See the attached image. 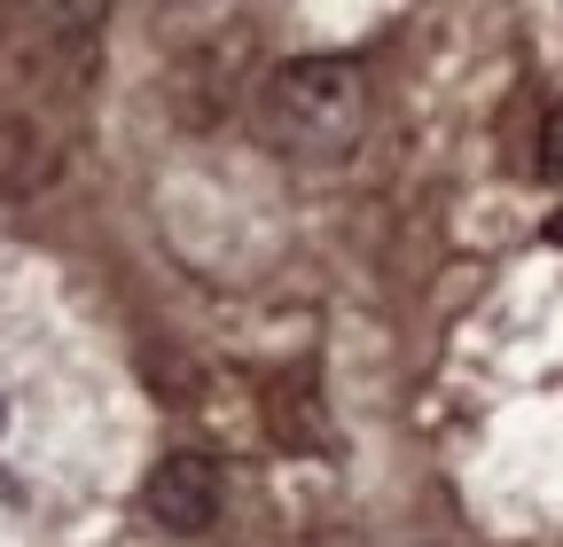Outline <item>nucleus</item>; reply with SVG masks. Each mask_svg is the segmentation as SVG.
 <instances>
[{
  "label": "nucleus",
  "mask_w": 563,
  "mask_h": 547,
  "mask_svg": "<svg viewBox=\"0 0 563 547\" xmlns=\"http://www.w3.org/2000/svg\"><path fill=\"white\" fill-rule=\"evenodd\" d=\"M258 125L274 149L290 157H344L352 142H361L368 125V87H361V63L352 55H306V63H282V71L266 79L258 94Z\"/></svg>",
  "instance_id": "obj_1"
},
{
  "label": "nucleus",
  "mask_w": 563,
  "mask_h": 547,
  "mask_svg": "<svg viewBox=\"0 0 563 547\" xmlns=\"http://www.w3.org/2000/svg\"><path fill=\"white\" fill-rule=\"evenodd\" d=\"M141 509H150L157 532H211V516H220V469H211L203 454H165L150 469V485H141Z\"/></svg>",
  "instance_id": "obj_2"
},
{
  "label": "nucleus",
  "mask_w": 563,
  "mask_h": 547,
  "mask_svg": "<svg viewBox=\"0 0 563 547\" xmlns=\"http://www.w3.org/2000/svg\"><path fill=\"white\" fill-rule=\"evenodd\" d=\"M532 172H548V180H563V102L540 118V142H532Z\"/></svg>",
  "instance_id": "obj_3"
},
{
  "label": "nucleus",
  "mask_w": 563,
  "mask_h": 547,
  "mask_svg": "<svg viewBox=\"0 0 563 547\" xmlns=\"http://www.w3.org/2000/svg\"><path fill=\"white\" fill-rule=\"evenodd\" d=\"M548 243H555V250H563V212H555V220H548Z\"/></svg>",
  "instance_id": "obj_4"
},
{
  "label": "nucleus",
  "mask_w": 563,
  "mask_h": 547,
  "mask_svg": "<svg viewBox=\"0 0 563 547\" xmlns=\"http://www.w3.org/2000/svg\"><path fill=\"white\" fill-rule=\"evenodd\" d=\"M0 431H9V406H0Z\"/></svg>",
  "instance_id": "obj_5"
},
{
  "label": "nucleus",
  "mask_w": 563,
  "mask_h": 547,
  "mask_svg": "<svg viewBox=\"0 0 563 547\" xmlns=\"http://www.w3.org/2000/svg\"><path fill=\"white\" fill-rule=\"evenodd\" d=\"M173 9H188V0H173Z\"/></svg>",
  "instance_id": "obj_6"
}]
</instances>
